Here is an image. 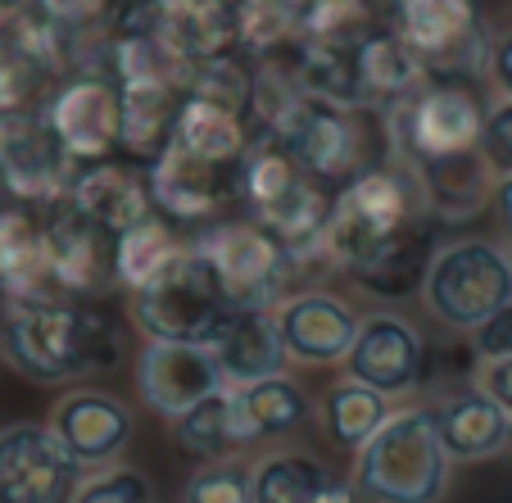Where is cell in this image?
Here are the masks:
<instances>
[{"label":"cell","mask_w":512,"mask_h":503,"mask_svg":"<svg viewBox=\"0 0 512 503\" xmlns=\"http://www.w3.org/2000/svg\"><path fill=\"white\" fill-rule=\"evenodd\" d=\"M435 250V218L417 177L399 159L363 168L331 191L322 259L381 300L417 291Z\"/></svg>","instance_id":"obj_1"},{"label":"cell","mask_w":512,"mask_h":503,"mask_svg":"<svg viewBox=\"0 0 512 503\" xmlns=\"http://www.w3.org/2000/svg\"><path fill=\"white\" fill-rule=\"evenodd\" d=\"M0 345L19 377L37 386H73L91 372L118 368L123 336L87 300H46L5 309Z\"/></svg>","instance_id":"obj_2"},{"label":"cell","mask_w":512,"mask_h":503,"mask_svg":"<svg viewBox=\"0 0 512 503\" xmlns=\"http://www.w3.org/2000/svg\"><path fill=\"white\" fill-rule=\"evenodd\" d=\"M259 136H272L304 173L318 177L331 191L345 186L349 177H358L363 168L390 159L381 114L313 100V96H300V91L272 114V123Z\"/></svg>","instance_id":"obj_3"},{"label":"cell","mask_w":512,"mask_h":503,"mask_svg":"<svg viewBox=\"0 0 512 503\" xmlns=\"http://www.w3.org/2000/svg\"><path fill=\"white\" fill-rule=\"evenodd\" d=\"M241 204L250 213L245 223L268 232L281 250H290L304 263L327 268V259H322V232H327V213H331V186H322L318 177L304 173L272 136H254L250 150H245Z\"/></svg>","instance_id":"obj_4"},{"label":"cell","mask_w":512,"mask_h":503,"mask_svg":"<svg viewBox=\"0 0 512 503\" xmlns=\"http://www.w3.org/2000/svg\"><path fill=\"white\" fill-rule=\"evenodd\" d=\"M454 463L445 458L426 408H395L354 454V490L363 503H440Z\"/></svg>","instance_id":"obj_5"},{"label":"cell","mask_w":512,"mask_h":503,"mask_svg":"<svg viewBox=\"0 0 512 503\" xmlns=\"http://www.w3.org/2000/svg\"><path fill=\"white\" fill-rule=\"evenodd\" d=\"M485 118V100L458 78H431L426 73L408 96L381 114L386 123L390 159L404 168H426L440 159H458L476 150Z\"/></svg>","instance_id":"obj_6"},{"label":"cell","mask_w":512,"mask_h":503,"mask_svg":"<svg viewBox=\"0 0 512 503\" xmlns=\"http://www.w3.org/2000/svg\"><path fill=\"white\" fill-rule=\"evenodd\" d=\"M191 245L204 254L232 313H272L281 300L304 291L300 281L318 268V263H304L290 250H281L254 223H227V218L204 227Z\"/></svg>","instance_id":"obj_7"},{"label":"cell","mask_w":512,"mask_h":503,"mask_svg":"<svg viewBox=\"0 0 512 503\" xmlns=\"http://www.w3.org/2000/svg\"><path fill=\"white\" fill-rule=\"evenodd\" d=\"M417 291L440 327L472 331L490 313L512 304V259L499 241H485V236L435 245Z\"/></svg>","instance_id":"obj_8"},{"label":"cell","mask_w":512,"mask_h":503,"mask_svg":"<svg viewBox=\"0 0 512 503\" xmlns=\"http://www.w3.org/2000/svg\"><path fill=\"white\" fill-rule=\"evenodd\" d=\"M127 295H132V322L145 331V340L209 345L213 331L232 313L223 304V291H218L204 254L191 241L164 272H155L145 286H136Z\"/></svg>","instance_id":"obj_9"},{"label":"cell","mask_w":512,"mask_h":503,"mask_svg":"<svg viewBox=\"0 0 512 503\" xmlns=\"http://www.w3.org/2000/svg\"><path fill=\"white\" fill-rule=\"evenodd\" d=\"M78 182V164L59 146L46 109H0V200L50 209Z\"/></svg>","instance_id":"obj_10"},{"label":"cell","mask_w":512,"mask_h":503,"mask_svg":"<svg viewBox=\"0 0 512 503\" xmlns=\"http://www.w3.org/2000/svg\"><path fill=\"white\" fill-rule=\"evenodd\" d=\"M399 41L431 78L485 73V55H490V32L476 0H399Z\"/></svg>","instance_id":"obj_11"},{"label":"cell","mask_w":512,"mask_h":503,"mask_svg":"<svg viewBox=\"0 0 512 503\" xmlns=\"http://www.w3.org/2000/svg\"><path fill=\"white\" fill-rule=\"evenodd\" d=\"M145 182H150L155 213L168 223L213 227L223 223L227 209L241 204V164H213V159H195L173 146H164Z\"/></svg>","instance_id":"obj_12"},{"label":"cell","mask_w":512,"mask_h":503,"mask_svg":"<svg viewBox=\"0 0 512 503\" xmlns=\"http://www.w3.org/2000/svg\"><path fill=\"white\" fill-rule=\"evenodd\" d=\"M345 377L377 395H413L426 377V336L395 309L358 313L354 345L345 354Z\"/></svg>","instance_id":"obj_13"},{"label":"cell","mask_w":512,"mask_h":503,"mask_svg":"<svg viewBox=\"0 0 512 503\" xmlns=\"http://www.w3.org/2000/svg\"><path fill=\"white\" fill-rule=\"evenodd\" d=\"M41 232H46V254H50V277H55L64 300H91L118 286L114 277V241L105 227H96L78 204L55 200L41 213Z\"/></svg>","instance_id":"obj_14"},{"label":"cell","mask_w":512,"mask_h":503,"mask_svg":"<svg viewBox=\"0 0 512 503\" xmlns=\"http://www.w3.org/2000/svg\"><path fill=\"white\" fill-rule=\"evenodd\" d=\"M78 485L82 467L50 426L14 422L0 431V503H73Z\"/></svg>","instance_id":"obj_15"},{"label":"cell","mask_w":512,"mask_h":503,"mask_svg":"<svg viewBox=\"0 0 512 503\" xmlns=\"http://www.w3.org/2000/svg\"><path fill=\"white\" fill-rule=\"evenodd\" d=\"M46 118L73 164H105L118 150V82L100 68H82L55 87Z\"/></svg>","instance_id":"obj_16"},{"label":"cell","mask_w":512,"mask_h":503,"mask_svg":"<svg viewBox=\"0 0 512 503\" xmlns=\"http://www.w3.org/2000/svg\"><path fill=\"white\" fill-rule=\"evenodd\" d=\"M272 327H277L286 363L327 368V363H345L358 331V313L349 309V300L313 286V291H295L290 300H281L272 309Z\"/></svg>","instance_id":"obj_17"},{"label":"cell","mask_w":512,"mask_h":503,"mask_svg":"<svg viewBox=\"0 0 512 503\" xmlns=\"http://www.w3.org/2000/svg\"><path fill=\"white\" fill-rule=\"evenodd\" d=\"M50 431H55V440L68 449V458L78 467H114L123 458V449L132 445L136 417L109 390L78 386L55 404Z\"/></svg>","instance_id":"obj_18"},{"label":"cell","mask_w":512,"mask_h":503,"mask_svg":"<svg viewBox=\"0 0 512 503\" xmlns=\"http://www.w3.org/2000/svg\"><path fill=\"white\" fill-rule=\"evenodd\" d=\"M136 390L155 413L182 417L204 395L223 390V377L213 368L204 345H177V340H145L136 358Z\"/></svg>","instance_id":"obj_19"},{"label":"cell","mask_w":512,"mask_h":503,"mask_svg":"<svg viewBox=\"0 0 512 503\" xmlns=\"http://www.w3.org/2000/svg\"><path fill=\"white\" fill-rule=\"evenodd\" d=\"M118 146L155 164L182 109V73H118Z\"/></svg>","instance_id":"obj_20"},{"label":"cell","mask_w":512,"mask_h":503,"mask_svg":"<svg viewBox=\"0 0 512 503\" xmlns=\"http://www.w3.org/2000/svg\"><path fill=\"white\" fill-rule=\"evenodd\" d=\"M0 300H5V309L64 300L55 277H50L41 209L5 200H0Z\"/></svg>","instance_id":"obj_21"},{"label":"cell","mask_w":512,"mask_h":503,"mask_svg":"<svg viewBox=\"0 0 512 503\" xmlns=\"http://www.w3.org/2000/svg\"><path fill=\"white\" fill-rule=\"evenodd\" d=\"M435 426V440L445 449L449 463H485L499 458L508 445V422L512 417L494 404L490 395H481L476 386L449 390L440 404L426 408Z\"/></svg>","instance_id":"obj_22"},{"label":"cell","mask_w":512,"mask_h":503,"mask_svg":"<svg viewBox=\"0 0 512 503\" xmlns=\"http://www.w3.org/2000/svg\"><path fill=\"white\" fill-rule=\"evenodd\" d=\"M250 503H363L354 481L331 472L318 454L277 449L250 463Z\"/></svg>","instance_id":"obj_23"},{"label":"cell","mask_w":512,"mask_h":503,"mask_svg":"<svg viewBox=\"0 0 512 503\" xmlns=\"http://www.w3.org/2000/svg\"><path fill=\"white\" fill-rule=\"evenodd\" d=\"M204 349H209L223 386H250L263 377H281L286 368L272 313H227Z\"/></svg>","instance_id":"obj_24"},{"label":"cell","mask_w":512,"mask_h":503,"mask_svg":"<svg viewBox=\"0 0 512 503\" xmlns=\"http://www.w3.org/2000/svg\"><path fill=\"white\" fill-rule=\"evenodd\" d=\"M68 200L78 204L96 227H105L109 236H123L127 227H136L141 218L155 213V200H150V182L145 173L123 164H91L87 173H78V182L68 186Z\"/></svg>","instance_id":"obj_25"},{"label":"cell","mask_w":512,"mask_h":503,"mask_svg":"<svg viewBox=\"0 0 512 503\" xmlns=\"http://www.w3.org/2000/svg\"><path fill=\"white\" fill-rule=\"evenodd\" d=\"M232 395V413H236V431H241L245 449L259 440H281L290 431H300L313 417L309 390L290 377H263L250 386H227Z\"/></svg>","instance_id":"obj_26"},{"label":"cell","mask_w":512,"mask_h":503,"mask_svg":"<svg viewBox=\"0 0 512 503\" xmlns=\"http://www.w3.org/2000/svg\"><path fill=\"white\" fill-rule=\"evenodd\" d=\"M173 440L195 463H223V458L241 454L245 440H241V431H236V413H232L227 386L204 395L200 404L186 408L182 417H173Z\"/></svg>","instance_id":"obj_27"},{"label":"cell","mask_w":512,"mask_h":503,"mask_svg":"<svg viewBox=\"0 0 512 503\" xmlns=\"http://www.w3.org/2000/svg\"><path fill=\"white\" fill-rule=\"evenodd\" d=\"M390 413H395V408H390L386 395L358 386V381H349V377L322 395V431H327L331 445L349 449V454H358V449L368 445Z\"/></svg>","instance_id":"obj_28"},{"label":"cell","mask_w":512,"mask_h":503,"mask_svg":"<svg viewBox=\"0 0 512 503\" xmlns=\"http://www.w3.org/2000/svg\"><path fill=\"white\" fill-rule=\"evenodd\" d=\"M182 250H186V241L173 232L168 218H159V213L141 218V223L127 227V232L114 241V277H118V286H123V291L145 286V281L155 277V272H164Z\"/></svg>","instance_id":"obj_29"},{"label":"cell","mask_w":512,"mask_h":503,"mask_svg":"<svg viewBox=\"0 0 512 503\" xmlns=\"http://www.w3.org/2000/svg\"><path fill=\"white\" fill-rule=\"evenodd\" d=\"M182 503H250V463L223 458L195 467L182 485Z\"/></svg>","instance_id":"obj_30"},{"label":"cell","mask_w":512,"mask_h":503,"mask_svg":"<svg viewBox=\"0 0 512 503\" xmlns=\"http://www.w3.org/2000/svg\"><path fill=\"white\" fill-rule=\"evenodd\" d=\"M476 155H481L485 173H490L494 182H499V177H512V100L494 96L490 105H485Z\"/></svg>","instance_id":"obj_31"},{"label":"cell","mask_w":512,"mask_h":503,"mask_svg":"<svg viewBox=\"0 0 512 503\" xmlns=\"http://www.w3.org/2000/svg\"><path fill=\"white\" fill-rule=\"evenodd\" d=\"M73 503H150V481L136 467H100L96 476H82Z\"/></svg>","instance_id":"obj_32"},{"label":"cell","mask_w":512,"mask_h":503,"mask_svg":"<svg viewBox=\"0 0 512 503\" xmlns=\"http://www.w3.org/2000/svg\"><path fill=\"white\" fill-rule=\"evenodd\" d=\"M467 340H472L476 363L508 358L512 354V304H508V309H499V313H490L481 327H472V331H467Z\"/></svg>","instance_id":"obj_33"},{"label":"cell","mask_w":512,"mask_h":503,"mask_svg":"<svg viewBox=\"0 0 512 503\" xmlns=\"http://www.w3.org/2000/svg\"><path fill=\"white\" fill-rule=\"evenodd\" d=\"M481 395H490L503 413L512 417V354L508 358H490V363H476V381H472Z\"/></svg>","instance_id":"obj_34"},{"label":"cell","mask_w":512,"mask_h":503,"mask_svg":"<svg viewBox=\"0 0 512 503\" xmlns=\"http://www.w3.org/2000/svg\"><path fill=\"white\" fill-rule=\"evenodd\" d=\"M485 78H490L494 96L512 100V28L490 37V55H485Z\"/></svg>","instance_id":"obj_35"},{"label":"cell","mask_w":512,"mask_h":503,"mask_svg":"<svg viewBox=\"0 0 512 503\" xmlns=\"http://www.w3.org/2000/svg\"><path fill=\"white\" fill-rule=\"evenodd\" d=\"M490 209H494V223H499V245L512 259V177H499V182H494Z\"/></svg>","instance_id":"obj_36"},{"label":"cell","mask_w":512,"mask_h":503,"mask_svg":"<svg viewBox=\"0 0 512 503\" xmlns=\"http://www.w3.org/2000/svg\"><path fill=\"white\" fill-rule=\"evenodd\" d=\"M503 454H512V422H508V445H503Z\"/></svg>","instance_id":"obj_37"}]
</instances>
